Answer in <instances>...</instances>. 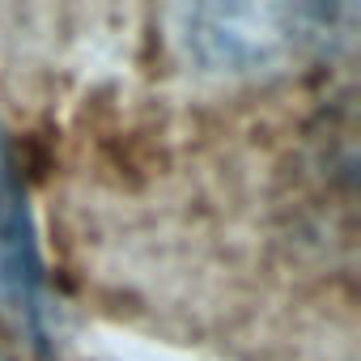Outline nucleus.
Returning a JSON list of instances; mask_svg holds the SVG:
<instances>
[{
  "label": "nucleus",
  "instance_id": "1",
  "mask_svg": "<svg viewBox=\"0 0 361 361\" xmlns=\"http://www.w3.org/2000/svg\"><path fill=\"white\" fill-rule=\"evenodd\" d=\"M357 5H178L170 43L192 68L217 77L285 73L348 43Z\"/></svg>",
  "mask_w": 361,
  "mask_h": 361
},
{
  "label": "nucleus",
  "instance_id": "2",
  "mask_svg": "<svg viewBox=\"0 0 361 361\" xmlns=\"http://www.w3.org/2000/svg\"><path fill=\"white\" fill-rule=\"evenodd\" d=\"M0 298L18 310V319L39 340H47V276L39 243L30 234L22 188L9 170H0Z\"/></svg>",
  "mask_w": 361,
  "mask_h": 361
}]
</instances>
